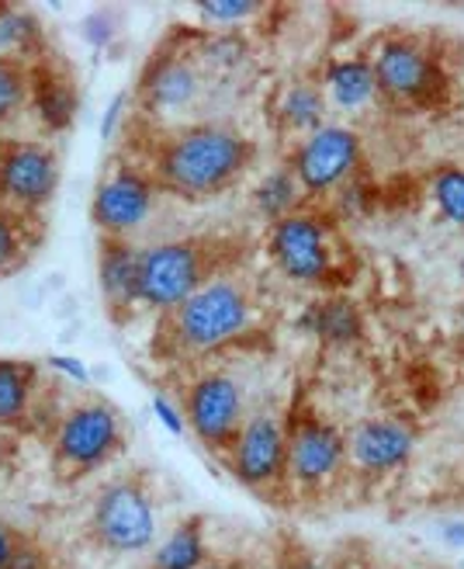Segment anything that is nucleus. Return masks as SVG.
Wrapping results in <instances>:
<instances>
[{
    "instance_id": "obj_1",
    "label": "nucleus",
    "mask_w": 464,
    "mask_h": 569,
    "mask_svg": "<svg viewBox=\"0 0 464 569\" xmlns=\"http://www.w3.org/2000/svg\"><path fill=\"white\" fill-rule=\"evenodd\" d=\"M253 163V142L236 126L191 122L160 139L153 153V181L188 202H209L229 191Z\"/></svg>"
},
{
    "instance_id": "obj_2",
    "label": "nucleus",
    "mask_w": 464,
    "mask_h": 569,
    "mask_svg": "<svg viewBox=\"0 0 464 569\" xmlns=\"http://www.w3.org/2000/svg\"><path fill=\"white\" fill-rule=\"evenodd\" d=\"M253 330H256L253 289L240 274L219 271L178 309L163 312L157 340L163 355L198 361L240 345Z\"/></svg>"
},
{
    "instance_id": "obj_3",
    "label": "nucleus",
    "mask_w": 464,
    "mask_h": 569,
    "mask_svg": "<svg viewBox=\"0 0 464 569\" xmlns=\"http://www.w3.org/2000/svg\"><path fill=\"white\" fill-rule=\"evenodd\" d=\"M87 538L114 559L147 556L160 542V503L142 476L125 472L108 479L87 507Z\"/></svg>"
},
{
    "instance_id": "obj_4",
    "label": "nucleus",
    "mask_w": 464,
    "mask_h": 569,
    "mask_svg": "<svg viewBox=\"0 0 464 569\" xmlns=\"http://www.w3.org/2000/svg\"><path fill=\"white\" fill-rule=\"evenodd\" d=\"M219 253L212 240H160L139 247L135 264V302L153 312L178 309L188 296L219 274Z\"/></svg>"
},
{
    "instance_id": "obj_5",
    "label": "nucleus",
    "mask_w": 464,
    "mask_h": 569,
    "mask_svg": "<svg viewBox=\"0 0 464 569\" xmlns=\"http://www.w3.org/2000/svg\"><path fill=\"white\" fill-rule=\"evenodd\" d=\"M125 448V417L108 400L73 403L52 431V462L80 479L104 469Z\"/></svg>"
},
{
    "instance_id": "obj_6",
    "label": "nucleus",
    "mask_w": 464,
    "mask_h": 569,
    "mask_svg": "<svg viewBox=\"0 0 464 569\" xmlns=\"http://www.w3.org/2000/svg\"><path fill=\"white\" fill-rule=\"evenodd\" d=\"M181 407H184L188 431L215 455L229 451V445L236 441L240 427L250 417L246 386L229 368H201L188 382Z\"/></svg>"
},
{
    "instance_id": "obj_7",
    "label": "nucleus",
    "mask_w": 464,
    "mask_h": 569,
    "mask_svg": "<svg viewBox=\"0 0 464 569\" xmlns=\"http://www.w3.org/2000/svg\"><path fill=\"white\" fill-rule=\"evenodd\" d=\"M268 253L274 268L295 284L323 289L336 278V237L326 216L312 209H299L274 222L268 237Z\"/></svg>"
},
{
    "instance_id": "obj_8",
    "label": "nucleus",
    "mask_w": 464,
    "mask_h": 569,
    "mask_svg": "<svg viewBox=\"0 0 464 569\" xmlns=\"http://www.w3.org/2000/svg\"><path fill=\"white\" fill-rule=\"evenodd\" d=\"M379 98L402 108H433L447 98V77L413 39H385L371 56Z\"/></svg>"
},
{
    "instance_id": "obj_9",
    "label": "nucleus",
    "mask_w": 464,
    "mask_h": 569,
    "mask_svg": "<svg viewBox=\"0 0 464 569\" xmlns=\"http://www.w3.org/2000/svg\"><path fill=\"white\" fill-rule=\"evenodd\" d=\"M60 191V157L39 139L0 142V209L39 216Z\"/></svg>"
},
{
    "instance_id": "obj_10",
    "label": "nucleus",
    "mask_w": 464,
    "mask_h": 569,
    "mask_svg": "<svg viewBox=\"0 0 464 569\" xmlns=\"http://www.w3.org/2000/svg\"><path fill=\"white\" fill-rule=\"evenodd\" d=\"M361 160H364L361 136L351 126L326 122L323 129H315L295 142L288 167L295 170V178L309 198H326L336 194L357 174Z\"/></svg>"
},
{
    "instance_id": "obj_11",
    "label": "nucleus",
    "mask_w": 464,
    "mask_h": 569,
    "mask_svg": "<svg viewBox=\"0 0 464 569\" xmlns=\"http://www.w3.org/2000/svg\"><path fill=\"white\" fill-rule=\"evenodd\" d=\"M225 469L240 487L268 493L288 482V427L278 413H250L236 441L222 455Z\"/></svg>"
},
{
    "instance_id": "obj_12",
    "label": "nucleus",
    "mask_w": 464,
    "mask_h": 569,
    "mask_svg": "<svg viewBox=\"0 0 464 569\" xmlns=\"http://www.w3.org/2000/svg\"><path fill=\"white\" fill-rule=\"evenodd\" d=\"M346 472V435L336 423L305 413L288 423V482L299 493H323Z\"/></svg>"
},
{
    "instance_id": "obj_13",
    "label": "nucleus",
    "mask_w": 464,
    "mask_h": 569,
    "mask_svg": "<svg viewBox=\"0 0 464 569\" xmlns=\"http://www.w3.org/2000/svg\"><path fill=\"white\" fill-rule=\"evenodd\" d=\"M160 184L150 170L114 163L98 181L91 198V219L108 240H129L157 212Z\"/></svg>"
},
{
    "instance_id": "obj_14",
    "label": "nucleus",
    "mask_w": 464,
    "mask_h": 569,
    "mask_svg": "<svg viewBox=\"0 0 464 569\" xmlns=\"http://www.w3.org/2000/svg\"><path fill=\"white\" fill-rule=\"evenodd\" d=\"M416 427L402 417H367L346 435V466L361 476H392L410 466Z\"/></svg>"
},
{
    "instance_id": "obj_15",
    "label": "nucleus",
    "mask_w": 464,
    "mask_h": 569,
    "mask_svg": "<svg viewBox=\"0 0 464 569\" xmlns=\"http://www.w3.org/2000/svg\"><path fill=\"white\" fill-rule=\"evenodd\" d=\"M201 94V70L184 52H160L139 80V101L150 116H184Z\"/></svg>"
},
{
    "instance_id": "obj_16",
    "label": "nucleus",
    "mask_w": 464,
    "mask_h": 569,
    "mask_svg": "<svg viewBox=\"0 0 464 569\" xmlns=\"http://www.w3.org/2000/svg\"><path fill=\"white\" fill-rule=\"evenodd\" d=\"M32 73V94H28V104L36 108L39 122L49 132H67L80 111V91L70 77V70H63L52 60H39L28 67Z\"/></svg>"
},
{
    "instance_id": "obj_17",
    "label": "nucleus",
    "mask_w": 464,
    "mask_h": 569,
    "mask_svg": "<svg viewBox=\"0 0 464 569\" xmlns=\"http://www.w3.org/2000/svg\"><path fill=\"white\" fill-rule=\"evenodd\" d=\"M299 327L326 348H354L364 337V317L351 296H323L305 306Z\"/></svg>"
},
{
    "instance_id": "obj_18",
    "label": "nucleus",
    "mask_w": 464,
    "mask_h": 569,
    "mask_svg": "<svg viewBox=\"0 0 464 569\" xmlns=\"http://www.w3.org/2000/svg\"><path fill=\"white\" fill-rule=\"evenodd\" d=\"M319 88L326 94V104L346 111V116L379 101V77H374L371 56H343V60H333Z\"/></svg>"
},
{
    "instance_id": "obj_19",
    "label": "nucleus",
    "mask_w": 464,
    "mask_h": 569,
    "mask_svg": "<svg viewBox=\"0 0 464 569\" xmlns=\"http://www.w3.org/2000/svg\"><path fill=\"white\" fill-rule=\"evenodd\" d=\"M326 116H330L326 94L312 80L288 83V88L274 101V126H278V132L281 136H292L295 142L305 139L315 129H323L326 126Z\"/></svg>"
},
{
    "instance_id": "obj_20",
    "label": "nucleus",
    "mask_w": 464,
    "mask_h": 569,
    "mask_svg": "<svg viewBox=\"0 0 464 569\" xmlns=\"http://www.w3.org/2000/svg\"><path fill=\"white\" fill-rule=\"evenodd\" d=\"M135 264H139V247L129 240H101L98 250V284L104 306L111 312H125L135 302Z\"/></svg>"
},
{
    "instance_id": "obj_21",
    "label": "nucleus",
    "mask_w": 464,
    "mask_h": 569,
    "mask_svg": "<svg viewBox=\"0 0 464 569\" xmlns=\"http://www.w3.org/2000/svg\"><path fill=\"white\" fill-rule=\"evenodd\" d=\"M209 556V535H205V518H184L173 525L150 552L147 569H201Z\"/></svg>"
},
{
    "instance_id": "obj_22",
    "label": "nucleus",
    "mask_w": 464,
    "mask_h": 569,
    "mask_svg": "<svg viewBox=\"0 0 464 569\" xmlns=\"http://www.w3.org/2000/svg\"><path fill=\"white\" fill-rule=\"evenodd\" d=\"M46 56V24L36 11L0 4V60L32 67Z\"/></svg>"
},
{
    "instance_id": "obj_23",
    "label": "nucleus",
    "mask_w": 464,
    "mask_h": 569,
    "mask_svg": "<svg viewBox=\"0 0 464 569\" xmlns=\"http://www.w3.org/2000/svg\"><path fill=\"white\" fill-rule=\"evenodd\" d=\"M250 202H253L256 216H264L274 226V222H281V219H288L292 212L302 209L305 191L295 178V170L288 163H278L268 170V174H260V181L250 191Z\"/></svg>"
},
{
    "instance_id": "obj_24",
    "label": "nucleus",
    "mask_w": 464,
    "mask_h": 569,
    "mask_svg": "<svg viewBox=\"0 0 464 569\" xmlns=\"http://www.w3.org/2000/svg\"><path fill=\"white\" fill-rule=\"evenodd\" d=\"M39 372L32 361L0 358V427H14L32 410Z\"/></svg>"
},
{
    "instance_id": "obj_25",
    "label": "nucleus",
    "mask_w": 464,
    "mask_h": 569,
    "mask_svg": "<svg viewBox=\"0 0 464 569\" xmlns=\"http://www.w3.org/2000/svg\"><path fill=\"white\" fill-rule=\"evenodd\" d=\"M28 247H32L28 219L11 209H0V278L18 271V264L28 258Z\"/></svg>"
},
{
    "instance_id": "obj_26",
    "label": "nucleus",
    "mask_w": 464,
    "mask_h": 569,
    "mask_svg": "<svg viewBox=\"0 0 464 569\" xmlns=\"http://www.w3.org/2000/svg\"><path fill=\"white\" fill-rule=\"evenodd\" d=\"M433 206L454 226H464V167H441L430 181Z\"/></svg>"
},
{
    "instance_id": "obj_27",
    "label": "nucleus",
    "mask_w": 464,
    "mask_h": 569,
    "mask_svg": "<svg viewBox=\"0 0 464 569\" xmlns=\"http://www.w3.org/2000/svg\"><path fill=\"white\" fill-rule=\"evenodd\" d=\"M32 94V73L24 63L0 60V122L14 119Z\"/></svg>"
},
{
    "instance_id": "obj_28",
    "label": "nucleus",
    "mask_w": 464,
    "mask_h": 569,
    "mask_svg": "<svg viewBox=\"0 0 464 569\" xmlns=\"http://www.w3.org/2000/svg\"><path fill=\"white\" fill-rule=\"evenodd\" d=\"M256 14H264L260 0H201L198 4V18L215 28H240Z\"/></svg>"
},
{
    "instance_id": "obj_29",
    "label": "nucleus",
    "mask_w": 464,
    "mask_h": 569,
    "mask_svg": "<svg viewBox=\"0 0 464 569\" xmlns=\"http://www.w3.org/2000/svg\"><path fill=\"white\" fill-rule=\"evenodd\" d=\"M150 410H153V417L163 423V431H167V435H173V438L188 435L184 407H181L178 400H170L167 392H153V396H150Z\"/></svg>"
},
{
    "instance_id": "obj_30",
    "label": "nucleus",
    "mask_w": 464,
    "mask_h": 569,
    "mask_svg": "<svg viewBox=\"0 0 464 569\" xmlns=\"http://www.w3.org/2000/svg\"><path fill=\"white\" fill-rule=\"evenodd\" d=\"M80 32H83V39L91 42V46L104 49V46H111L114 32H119V21H114L108 11H98V14H87V18H83Z\"/></svg>"
},
{
    "instance_id": "obj_31",
    "label": "nucleus",
    "mask_w": 464,
    "mask_h": 569,
    "mask_svg": "<svg viewBox=\"0 0 464 569\" xmlns=\"http://www.w3.org/2000/svg\"><path fill=\"white\" fill-rule=\"evenodd\" d=\"M4 569H52V562H49V552L39 542L24 538V542L18 546V552L11 556V562Z\"/></svg>"
},
{
    "instance_id": "obj_32",
    "label": "nucleus",
    "mask_w": 464,
    "mask_h": 569,
    "mask_svg": "<svg viewBox=\"0 0 464 569\" xmlns=\"http://www.w3.org/2000/svg\"><path fill=\"white\" fill-rule=\"evenodd\" d=\"M129 104H132L129 94H114V98L108 101L104 116H101V136H104V139L119 136V129H122L125 119H129Z\"/></svg>"
},
{
    "instance_id": "obj_33",
    "label": "nucleus",
    "mask_w": 464,
    "mask_h": 569,
    "mask_svg": "<svg viewBox=\"0 0 464 569\" xmlns=\"http://www.w3.org/2000/svg\"><path fill=\"white\" fill-rule=\"evenodd\" d=\"M49 368L56 376H67L70 382H77V386H87L91 382V368H87L80 358H73V355H52L49 358Z\"/></svg>"
},
{
    "instance_id": "obj_34",
    "label": "nucleus",
    "mask_w": 464,
    "mask_h": 569,
    "mask_svg": "<svg viewBox=\"0 0 464 569\" xmlns=\"http://www.w3.org/2000/svg\"><path fill=\"white\" fill-rule=\"evenodd\" d=\"M278 569H333L330 562H323L319 556H312V552H305V549H284L281 552V562H278Z\"/></svg>"
},
{
    "instance_id": "obj_35",
    "label": "nucleus",
    "mask_w": 464,
    "mask_h": 569,
    "mask_svg": "<svg viewBox=\"0 0 464 569\" xmlns=\"http://www.w3.org/2000/svg\"><path fill=\"white\" fill-rule=\"evenodd\" d=\"M437 538L447 546V549H457L464 552V518H444L437 525Z\"/></svg>"
},
{
    "instance_id": "obj_36",
    "label": "nucleus",
    "mask_w": 464,
    "mask_h": 569,
    "mask_svg": "<svg viewBox=\"0 0 464 569\" xmlns=\"http://www.w3.org/2000/svg\"><path fill=\"white\" fill-rule=\"evenodd\" d=\"M24 542V535L14 528V525H8V521H0V569H4L8 562H11V556L18 552V546Z\"/></svg>"
},
{
    "instance_id": "obj_37",
    "label": "nucleus",
    "mask_w": 464,
    "mask_h": 569,
    "mask_svg": "<svg viewBox=\"0 0 464 569\" xmlns=\"http://www.w3.org/2000/svg\"><path fill=\"white\" fill-rule=\"evenodd\" d=\"M201 569H225V566H222V562H212V559H209V562L201 566Z\"/></svg>"
},
{
    "instance_id": "obj_38",
    "label": "nucleus",
    "mask_w": 464,
    "mask_h": 569,
    "mask_svg": "<svg viewBox=\"0 0 464 569\" xmlns=\"http://www.w3.org/2000/svg\"><path fill=\"white\" fill-rule=\"evenodd\" d=\"M457 274H461V284H464V253H461V264H457Z\"/></svg>"
}]
</instances>
